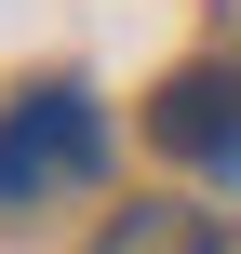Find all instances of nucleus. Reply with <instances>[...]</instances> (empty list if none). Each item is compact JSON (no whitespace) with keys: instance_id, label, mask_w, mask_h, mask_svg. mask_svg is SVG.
<instances>
[{"instance_id":"f257e3e1","label":"nucleus","mask_w":241,"mask_h":254,"mask_svg":"<svg viewBox=\"0 0 241 254\" xmlns=\"http://www.w3.org/2000/svg\"><path fill=\"white\" fill-rule=\"evenodd\" d=\"M94 174H107V107H94L80 80H40L27 107H0V214L67 201V188H94Z\"/></svg>"},{"instance_id":"f03ea898","label":"nucleus","mask_w":241,"mask_h":254,"mask_svg":"<svg viewBox=\"0 0 241 254\" xmlns=\"http://www.w3.org/2000/svg\"><path fill=\"white\" fill-rule=\"evenodd\" d=\"M148 134L188 147V161H215V174L241 188V67H174L161 107H148Z\"/></svg>"},{"instance_id":"7ed1b4c3","label":"nucleus","mask_w":241,"mask_h":254,"mask_svg":"<svg viewBox=\"0 0 241 254\" xmlns=\"http://www.w3.org/2000/svg\"><path fill=\"white\" fill-rule=\"evenodd\" d=\"M94 254H228V241H215L201 201H134V214H107V241H94Z\"/></svg>"}]
</instances>
